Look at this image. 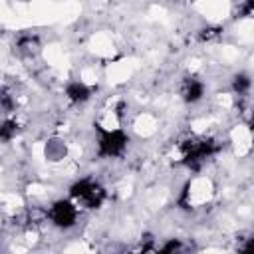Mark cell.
<instances>
[{
  "instance_id": "obj_7",
  "label": "cell",
  "mask_w": 254,
  "mask_h": 254,
  "mask_svg": "<svg viewBox=\"0 0 254 254\" xmlns=\"http://www.w3.org/2000/svg\"><path fill=\"white\" fill-rule=\"evenodd\" d=\"M44 153H46V159H48V161L58 163V161H62V159L67 157V145H65L64 139H60V137H52V139L46 141V145H44Z\"/></svg>"
},
{
  "instance_id": "obj_1",
  "label": "cell",
  "mask_w": 254,
  "mask_h": 254,
  "mask_svg": "<svg viewBox=\"0 0 254 254\" xmlns=\"http://www.w3.org/2000/svg\"><path fill=\"white\" fill-rule=\"evenodd\" d=\"M129 135L119 125H95V153L101 159H119L127 153Z\"/></svg>"
},
{
  "instance_id": "obj_9",
  "label": "cell",
  "mask_w": 254,
  "mask_h": 254,
  "mask_svg": "<svg viewBox=\"0 0 254 254\" xmlns=\"http://www.w3.org/2000/svg\"><path fill=\"white\" fill-rule=\"evenodd\" d=\"M20 131V123L16 121V117H4L2 121V127H0V137L4 143H10L12 139H16Z\"/></svg>"
},
{
  "instance_id": "obj_5",
  "label": "cell",
  "mask_w": 254,
  "mask_h": 254,
  "mask_svg": "<svg viewBox=\"0 0 254 254\" xmlns=\"http://www.w3.org/2000/svg\"><path fill=\"white\" fill-rule=\"evenodd\" d=\"M204 91H206V85H204V81H202L200 77H196V75L185 77L183 83H181V89H179L181 99H183L187 105H194V103L202 101Z\"/></svg>"
},
{
  "instance_id": "obj_10",
  "label": "cell",
  "mask_w": 254,
  "mask_h": 254,
  "mask_svg": "<svg viewBox=\"0 0 254 254\" xmlns=\"http://www.w3.org/2000/svg\"><path fill=\"white\" fill-rule=\"evenodd\" d=\"M238 254H254V234L242 240V244L238 248Z\"/></svg>"
},
{
  "instance_id": "obj_8",
  "label": "cell",
  "mask_w": 254,
  "mask_h": 254,
  "mask_svg": "<svg viewBox=\"0 0 254 254\" xmlns=\"http://www.w3.org/2000/svg\"><path fill=\"white\" fill-rule=\"evenodd\" d=\"M252 83H254V81H252V75H250V73H246V71H238V73H234L232 79H230V89H232L234 95L244 97V95L250 93Z\"/></svg>"
},
{
  "instance_id": "obj_6",
  "label": "cell",
  "mask_w": 254,
  "mask_h": 254,
  "mask_svg": "<svg viewBox=\"0 0 254 254\" xmlns=\"http://www.w3.org/2000/svg\"><path fill=\"white\" fill-rule=\"evenodd\" d=\"M64 97L67 99L69 105H83L93 97V89L89 83L81 79H71L64 87Z\"/></svg>"
},
{
  "instance_id": "obj_2",
  "label": "cell",
  "mask_w": 254,
  "mask_h": 254,
  "mask_svg": "<svg viewBox=\"0 0 254 254\" xmlns=\"http://www.w3.org/2000/svg\"><path fill=\"white\" fill-rule=\"evenodd\" d=\"M69 198L81 208V210H95L107 200V190L105 187L93 179V177H81L75 179L69 185Z\"/></svg>"
},
{
  "instance_id": "obj_4",
  "label": "cell",
  "mask_w": 254,
  "mask_h": 254,
  "mask_svg": "<svg viewBox=\"0 0 254 254\" xmlns=\"http://www.w3.org/2000/svg\"><path fill=\"white\" fill-rule=\"evenodd\" d=\"M218 151V145L212 137H196L183 145V163L189 169H200L206 159Z\"/></svg>"
},
{
  "instance_id": "obj_3",
  "label": "cell",
  "mask_w": 254,
  "mask_h": 254,
  "mask_svg": "<svg viewBox=\"0 0 254 254\" xmlns=\"http://www.w3.org/2000/svg\"><path fill=\"white\" fill-rule=\"evenodd\" d=\"M81 214V208L67 196V198H58L54 200L48 210H46V220L60 230H69L77 224V218Z\"/></svg>"
}]
</instances>
